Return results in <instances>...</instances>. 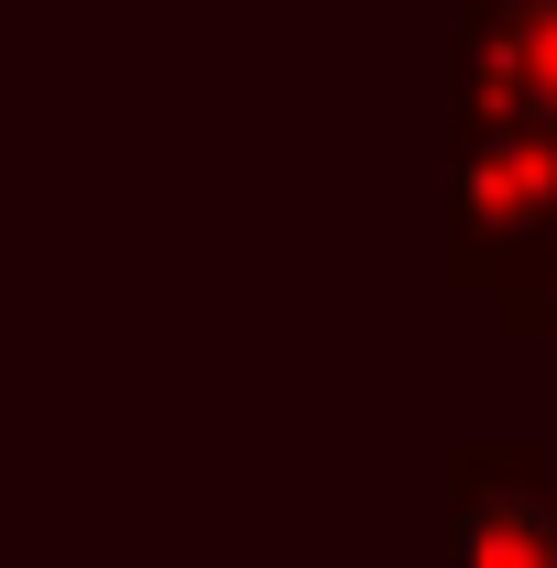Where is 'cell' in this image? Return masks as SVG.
Instances as JSON below:
<instances>
[{
  "mask_svg": "<svg viewBox=\"0 0 557 568\" xmlns=\"http://www.w3.org/2000/svg\"><path fill=\"white\" fill-rule=\"evenodd\" d=\"M514 88L557 110V0H547V11H525V33H514Z\"/></svg>",
  "mask_w": 557,
  "mask_h": 568,
  "instance_id": "7a4b0ae2",
  "label": "cell"
},
{
  "mask_svg": "<svg viewBox=\"0 0 557 568\" xmlns=\"http://www.w3.org/2000/svg\"><path fill=\"white\" fill-rule=\"evenodd\" d=\"M459 568H557V514L536 493H482L459 525Z\"/></svg>",
  "mask_w": 557,
  "mask_h": 568,
  "instance_id": "6da1fadb",
  "label": "cell"
}]
</instances>
